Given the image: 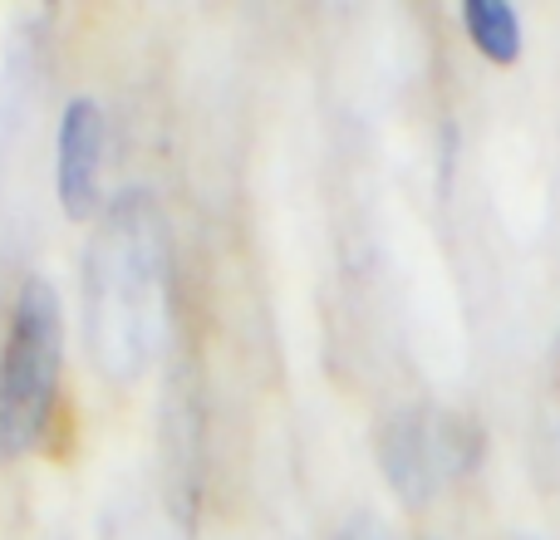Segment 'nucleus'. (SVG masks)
<instances>
[{
	"label": "nucleus",
	"instance_id": "1",
	"mask_svg": "<svg viewBox=\"0 0 560 540\" xmlns=\"http://www.w3.org/2000/svg\"><path fill=\"white\" fill-rule=\"evenodd\" d=\"M65 368V309L45 275L20 285L0 354V453L20 457L39 443Z\"/></svg>",
	"mask_w": 560,
	"mask_h": 540
},
{
	"label": "nucleus",
	"instance_id": "4",
	"mask_svg": "<svg viewBox=\"0 0 560 540\" xmlns=\"http://www.w3.org/2000/svg\"><path fill=\"white\" fill-rule=\"evenodd\" d=\"M463 30L472 49L492 64H516L522 59V15L506 0H467L463 5Z\"/></svg>",
	"mask_w": 560,
	"mask_h": 540
},
{
	"label": "nucleus",
	"instance_id": "2",
	"mask_svg": "<svg viewBox=\"0 0 560 540\" xmlns=\"http://www.w3.org/2000/svg\"><path fill=\"white\" fill-rule=\"evenodd\" d=\"M153 216L143 202H124L118 216L108 222L104 242L94 256V290H108L94 309V325H114V344L118 354L143 349V325H148V290L158 280V242L148 246ZM108 344V349H114Z\"/></svg>",
	"mask_w": 560,
	"mask_h": 540
},
{
	"label": "nucleus",
	"instance_id": "3",
	"mask_svg": "<svg viewBox=\"0 0 560 540\" xmlns=\"http://www.w3.org/2000/svg\"><path fill=\"white\" fill-rule=\"evenodd\" d=\"M104 197V108L74 98L59 118V207L74 222L94 216Z\"/></svg>",
	"mask_w": 560,
	"mask_h": 540
}]
</instances>
